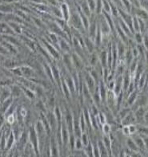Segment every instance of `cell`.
Here are the masks:
<instances>
[{
  "label": "cell",
  "instance_id": "1",
  "mask_svg": "<svg viewBox=\"0 0 148 157\" xmlns=\"http://www.w3.org/2000/svg\"><path fill=\"white\" fill-rule=\"evenodd\" d=\"M29 139L31 141V144L32 145V147L34 148V150L36 154H38V152H39V147H38V138L37 136V132L35 131V129L32 127L30 132H29Z\"/></svg>",
  "mask_w": 148,
  "mask_h": 157
},
{
  "label": "cell",
  "instance_id": "2",
  "mask_svg": "<svg viewBox=\"0 0 148 157\" xmlns=\"http://www.w3.org/2000/svg\"><path fill=\"white\" fill-rule=\"evenodd\" d=\"M84 83L86 84V85L89 89V91L91 92V93H93V92L95 91V89H96V82L93 79L91 76V74L87 73V74H85V77H84Z\"/></svg>",
  "mask_w": 148,
  "mask_h": 157
},
{
  "label": "cell",
  "instance_id": "3",
  "mask_svg": "<svg viewBox=\"0 0 148 157\" xmlns=\"http://www.w3.org/2000/svg\"><path fill=\"white\" fill-rule=\"evenodd\" d=\"M122 89H123V75H120L116 77L115 81V85L112 90L114 91V95L115 96H119L122 92Z\"/></svg>",
  "mask_w": 148,
  "mask_h": 157
},
{
  "label": "cell",
  "instance_id": "4",
  "mask_svg": "<svg viewBox=\"0 0 148 157\" xmlns=\"http://www.w3.org/2000/svg\"><path fill=\"white\" fill-rule=\"evenodd\" d=\"M43 45L46 48V50L49 53V54L51 56H52L54 59H59L60 58V56H59V53L58 52L56 49L54 48L52 45H51L50 43H48L46 41H43Z\"/></svg>",
  "mask_w": 148,
  "mask_h": 157
},
{
  "label": "cell",
  "instance_id": "5",
  "mask_svg": "<svg viewBox=\"0 0 148 157\" xmlns=\"http://www.w3.org/2000/svg\"><path fill=\"white\" fill-rule=\"evenodd\" d=\"M98 88H99V92L100 98H101V103H105L106 100H107V87L105 85V82L102 81H100L99 85H98Z\"/></svg>",
  "mask_w": 148,
  "mask_h": 157
},
{
  "label": "cell",
  "instance_id": "6",
  "mask_svg": "<svg viewBox=\"0 0 148 157\" xmlns=\"http://www.w3.org/2000/svg\"><path fill=\"white\" fill-rule=\"evenodd\" d=\"M130 82V73L129 69H127L124 71L123 74V89L124 93H127Z\"/></svg>",
  "mask_w": 148,
  "mask_h": 157
},
{
  "label": "cell",
  "instance_id": "7",
  "mask_svg": "<svg viewBox=\"0 0 148 157\" xmlns=\"http://www.w3.org/2000/svg\"><path fill=\"white\" fill-rule=\"evenodd\" d=\"M136 121L135 117L134 115L133 112H129L125 117L122 119V124L123 125H129L130 124H133L134 122Z\"/></svg>",
  "mask_w": 148,
  "mask_h": 157
},
{
  "label": "cell",
  "instance_id": "8",
  "mask_svg": "<svg viewBox=\"0 0 148 157\" xmlns=\"http://www.w3.org/2000/svg\"><path fill=\"white\" fill-rule=\"evenodd\" d=\"M116 31H117L118 35H119V37L120 39H121L120 41H122L125 45H128V42H129V39H130V38H128L127 35L123 32V31L121 29V27H120L119 24H117V26H116Z\"/></svg>",
  "mask_w": 148,
  "mask_h": 157
},
{
  "label": "cell",
  "instance_id": "9",
  "mask_svg": "<svg viewBox=\"0 0 148 157\" xmlns=\"http://www.w3.org/2000/svg\"><path fill=\"white\" fill-rule=\"evenodd\" d=\"M51 156H59V144L54 138H52L51 141Z\"/></svg>",
  "mask_w": 148,
  "mask_h": 157
},
{
  "label": "cell",
  "instance_id": "10",
  "mask_svg": "<svg viewBox=\"0 0 148 157\" xmlns=\"http://www.w3.org/2000/svg\"><path fill=\"white\" fill-rule=\"evenodd\" d=\"M71 60L73 66H74L75 68L78 69H81L82 68V62L81 61V59H80V57L78 54L72 53Z\"/></svg>",
  "mask_w": 148,
  "mask_h": 157
},
{
  "label": "cell",
  "instance_id": "11",
  "mask_svg": "<svg viewBox=\"0 0 148 157\" xmlns=\"http://www.w3.org/2000/svg\"><path fill=\"white\" fill-rule=\"evenodd\" d=\"M64 81H65V83H66V85L68 87L70 93H74L76 92V89H75V85H74V82L73 78L71 77L70 76H67V77H65Z\"/></svg>",
  "mask_w": 148,
  "mask_h": 157
},
{
  "label": "cell",
  "instance_id": "12",
  "mask_svg": "<svg viewBox=\"0 0 148 157\" xmlns=\"http://www.w3.org/2000/svg\"><path fill=\"white\" fill-rule=\"evenodd\" d=\"M126 45L123 43L122 41H119L116 45V49H117V53L119 59H120L122 57H124L126 52Z\"/></svg>",
  "mask_w": 148,
  "mask_h": 157
},
{
  "label": "cell",
  "instance_id": "13",
  "mask_svg": "<svg viewBox=\"0 0 148 157\" xmlns=\"http://www.w3.org/2000/svg\"><path fill=\"white\" fill-rule=\"evenodd\" d=\"M83 43H84L86 48L87 49V50L89 51L90 53H92L93 52H94L95 45V43L93 42V41H92L91 39L89 38V37L84 38V40H83Z\"/></svg>",
  "mask_w": 148,
  "mask_h": 157
},
{
  "label": "cell",
  "instance_id": "14",
  "mask_svg": "<svg viewBox=\"0 0 148 157\" xmlns=\"http://www.w3.org/2000/svg\"><path fill=\"white\" fill-rule=\"evenodd\" d=\"M98 57L99 59L100 65L102 66V68H108L107 67V51L102 50Z\"/></svg>",
  "mask_w": 148,
  "mask_h": 157
},
{
  "label": "cell",
  "instance_id": "15",
  "mask_svg": "<svg viewBox=\"0 0 148 157\" xmlns=\"http://www.w3.org/2000/svg\"><path fill=\"white\" fill-rule=\"evenodd\" d=\"M97 146L99 148L100 156H109V152L105 147V145L102 143V140H99L97 142Z\"/></svg>",
  "mask_w": 148,
  "mask_h": 157
},
{
  "label": "cell",
  "instance_id": "16",
  "mask_svg": "<svg viewBox=\"0 0 148 157\" xmlns=\"http://www.w3.org/2000/svg\"><path fill=\"white\" fill-rule=\"evenodd\" d=\"M127 148L131 152H139L138 148L137 147V145H136L135 142L134 141V139H131V138H128V139H127Z\"/></svg>",
  "mask_w": 148,
  "mask_h": 157
},
{
  "label": "cell",
  "instance_id": "17",
  "mask_svg": "<svg viewBox=\"0 0 148 157\" xmlns=\"http://www.w3.org/2000/svg\"><path fill=\"white\" fill-rule=\"evenodd\" d=\"M63 62H64V66L66 69H71V68L73 67V64H72V60H71V57L70 56L69 53H65L63 57Z\"/></svg>",
  "mask_w": 148,
  "mask_h": 157
},
{
  "label": "cell",
  "instance_id": "18",
  "mask_svg": "<svg viewBox=\"0 0 148 157\" xmlns=\"http://www.w3.org/2000/svg\"><path fill=\"white\" fill-rule=\"evenodd\" d=\"M129 96H128L127 97V105H129V106H131L134 103H135V102L136 98H137V96H138V92H137V90H134L133 92H131L130 94H128Z\"/></svg>",
  "mask_w": 148,
  "mask_h": 157
},
{
  "label": "cell",
  "instance_id": "19",
  "mask_svg": "<svg viewBox=\"0 0 148 157\" xmlns=\"http://www.w3.org/2000/svg\"><path fill=\"white\" fill-rule=\"evenodd\" d=\"M59 45L60 49L63 51L64 53H69L70 50H71V47H70V46L68 45V43L66 42V41L63 40V39H59Z\"/></svg>",
  "mask_w": 148,
  "mask_h": 157
},
{
  "label": "cell",
  "instance_id": "20",
  "mask_svg": "<svg viewBox=\"0 0 148 157\" xmlns=\"http://www.w3.org/2000/svg\"><path fill=\"white\" fill-rule=\"evenodd\" d=\"M62 15H63V17L64 20L65 21H68L70 18V12H69V9H68V6L63 3L62 4Z\"/></svg>",
  "mask_w": 148,
  "mask_h": 157
},
{
  "label": "cell",
  "instance_id": "21",
  "mask_svg": "<svg viewBox=\"0 0 148 157\" xmlns=\"http://www.w3.org/2000/svg\"><path fill=\"white\" fill-rule=\"evenodd\" d=\"M146 83H147V74L146 72H143L142 75L140 76V77L138 78V81H137V85H138V88L139 89H143V87L146 85Z\"/></svg>",
  "mask_w": 148,
  "mask_h": 157
},
{
  "label": "cell",
  "instance_id": "22",
  "mask_svg": "<svg viewBox=\"0 0 148 157\" xmlns=\"http://www.w3.org/2000/svg\"><path fill=\"white\" fill-rule=\"evenodd\" d=\"M10 93V90H9V89H7V87L3 88V89L1 90V93H0V101L2 102H4L5 100H7V99L9 97Z\"/></svg>",
  "mask_w": 148,
  "mask_h": 157
},
{
  "label": "cell",
  "instance_id": "23",
  "mask_svg": "<svg viewBox=\"0 0 148 157\" xmlns=\"http://www.w3.org/2000/svg\"><path fill=\"white\" fill-rule=\"evenodd\" d=\"M102 143H103V145H105V147L107 148V149L108 150V152H109V150H110V151H111V142H110V137H109V135L103 134V137H102Z\"/></svg>",
  "mask_w": 148,
  "mask_h": 157
},
{
  "label": "cell",
  "instance_id": "24",
  "mask_svg": "<svg viewBox=\"0 0 148 157\" xmlns=\"http://www.w3.org/2000/svg\"><path fill=\"white\" fill-rule=\"evenodd\" d=\"M82 14L86 15L87 17H89L91 15V10H90L89 7H88V4H87V2H84V3H82Z\"/></svg>",
  "mask_w": 148,
  "mask_h": 157
},
{
  "label": "cell",
  "instance_id": "25",
  "mask_svg": "<svg viewBox=\"0 0 148 157\" xmlns=\"http://www.w3.org/2000/svg\"><path fill=\"white\" fill-rule=\"evenodd\" d=\"M14 139H15V136L14 133H10L7 139L6 140V147H7V149H10V148L12 147L13 144H14Z\"/></svg>",
  "mask_w": 148,
  "mask_h": 157
},
{
  "label": "cell",
  "instance_id": "26",
  "mask_svg": "<svg viewBox=\"0 0 148 157\" xmlns=\"http://www.w3.org/2000/svg\"><path fill=\"white\" fill-rule=\"evenodd\" d=\"M96 119H97L98 123H99V124H101L102 125L107 122L106 121V120H107L106 117H105V115L102 113V112H99V113L97 114V116H96Z\"/></svg>",
  "mask_w": 148,
  "mask_h": 157
},
{
  "label": "cell",
  "instance_id": "27",
  "mask_svg": "<svg viewBox=\"0 0 148 157\" xmlns=\"http://www.w3.org/2000/svg\"><path fill=\"white\" fill-rule=\"evenodd\" d=\"M133 37L135 38V40L136 43L138 45H142V42H143V35L140 32H136L135 33V34L133 35Z\"/></svg>",
  "mask_w": 148,
  "mask_h": 157
},
{
  "label": "cell",
  "instance_id": "28",
  "mask_svg": "<svg viewBox=\"0 0 148 157\" xmlns=\"http://www.w3.org/2000/svg\"><path fill=\"white\" fill-rule=\"evenodd\" d=\"M51 71H52V74H53V77L54 80L59 79V69L57 68L55 66H51Z\"/></svg>",
  "mask_w": 148,
  "mask_h": 157
},
{
  "label": "cell",
  "instance_id": "29",
  "mask_svg": "<svg viewBox=\"0 0 148 157\" xmlns=\"http://www.w3.org/2000/svg\"><path fill=\"white\" fill-rule=\"evenodd\" d=\"M83 145H82V140L80 139V137H77L75 139V142H74V148L76 150H81L82 149Z\"/></svg>",
  "mask_w": 148,
  "mask_h": 157
},
{
  "label": "cell",
  "instance_id": "30",
  "mask_svg": "<svg viewBox=\"0 0 148 157\" xmlns=\"http://www.w3.org/2000/svg\"><path fill=\"white\" fill-rule=\"evenodd\" d=\"M80 138H81V140H82V145H83V146H84V147H86V146L88 145V143L90 142L89 138H88V136H87V133L82 132V135H81V137H80Z\"/></svg>",
  "mask_w": 148,
  "mask_h": 157
},
{
  "label": "cell",
  "instance_id": "31",
  "mask_svg": "<svg viewBox=\"0 0 148 157\" xmlns=\"http://www.w3.org/2000/svg\"><path fill=\"white\" fill-rule=\"evenodd\" d=\"M102 132H103V134L105 135H109L110 134V124H108L106 122L105 124H102Z\"/></svg>",
  "mask_w": 148,
  "mask_h": 157
},
{
  "label": "cell",
  "instance_id": "32",
  "mask_svg": "<svg viewBox=\"0 0 148 157\" xmlns=\"http://www.w3.org/2000/svg\"><path fill=\"white\" fill-rule=\"evenodd\" d=\"M128 129H129L130 135H134L137 131V128L134 124H130L128 125Z\"/></svg>",
  "mask_w": 148,
  "mask_h": 157
},
{
  "label": "cell",
  "instance_id": "33",
  "mask_svg": "<svg viewBox=\"0 0 148 157\" xmlns=\"http://www.w3.org/2000/svg\"><path fill=\"white\" fill-rule=\"evenodd\" d=\"M87 4L89 7L90 10H95V0H87Z\"/></svg>",
  "mask_w": 148,
  "mask_h": 157
},
{
  "label": "cell",
  "instance_id": "34",
  "mask_svg": "<svg viewBox=\"0 0 148 157\" xmlns=\"http://www.w3.org/2000/svg\"><path fill=\"white\" fill-rule=\"evenodd\" d=\"M130 109L129 108H124V109H122V111L120 112V118H121V120L123 119V117H125L126 115L130 112Z\"/></svg>",
  "mask_w": 148,
  "mask_h": 157
},
{
  "label": "cell",
  "instance_id": "35",
  "mask_svg": "<svg viewBox=\"0 0 148 157\" xmlns=\"http://www.w3.org/2000/svg\"><path fill=\"white\" fill-rule=\"evenodd\" d=\"M122 131H123V134L126 135V136H129V135H130L129 129H128V125H124Z\"/></svg>",
  "mask_w": 148,
  "mask_h": 157
},
{
  "label": "cell",
  "instance_id": "36",
  "mask_svg": "<svg viewBox=\"0 0 148 157\" xmlns=\"http://www.w3.org/2000/svg\"><path fill=\"white\" fill-rule=\"evenodd\" d=\"M112 1L115 3L118 4V5H121V3L123 4V3H122V1H121V0H112Z\"/></svg>",
  "mask_w": 148,
  "mask_h": 157
},
{
  "label": "cell",
  "instance_id": "37",
  "mask_svg": "<svg viewBox=\"0 0 148 157\" xmlns=\"http://www.w3.org/2000/svg\"><path fill=\"white\" fill-rule=\"evenodd\" d=\"M3 118L2 116H0V128L2 127V124H3Z\"/></svg>",
  "mask_w": 148,
  "mask_h": 157
},
{
  "label": "cell",
  "instance_id": "38",
  "mask_svg": "<svg viewBox=\"0 0 148 157\" xmlns=\"http://www.w3.org/2000/svg\"><path fill=\"white\" fill-rule=\"evenodd\" d=\"M59 1H60V2H61V1H63V0H59Z\"/></svg>",
  "mask_w": 148,
  "mask_h": 157
}]
</instances>
